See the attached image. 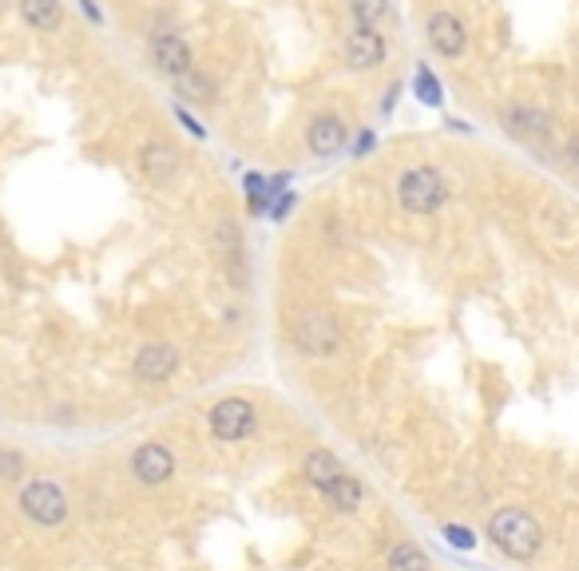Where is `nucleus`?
Returning a JSON list of instances; mask_svg holds the SVG:
<instances>
[{
    "mask_svg": "<svg viewBox=\"0 0 579 571\" xmlns=\"http://www.w3.org/2000/svg\"><path fill=\"white\" fill-rule=\"evenodd\" d=\"M488 536L512 560H532L540 552V540H544L536 516H528L524 508H500L492 516V524H488Z\"/></svg>",
    "mask_w": 579,
    "mask_h": 571,
    "instance_id": "obj_1",
    "label": "nucleus"
},
{
    "mask_svg": "<svg viewBox=\"0 0 579 571\" xmlns=\"http://www.w3.org/2000/svg\"><path fill=\"white\" fill-rule=\"evenodd\" d=\"M397 199L409 215H433L449 203V183L437 167H409L397 183Z\"/></svg>",
    "mask_w": 579,
    "mask_h": 571,
    "instance_id": "obj_2",
    "label": "nucleus"
},
{
    "mask_svg": "<svg viewBox=\"0 0 579 571\" xmlns=\"http://www.w3.org/2000/svg\"><path fill=\"white\" fill-rule=\"evenodd\" d=\"M294 345L310 357H330L338 345H342V334H338V322L326 314V310H306L294 318V330H290Z\"/></svg>",
    "mask_w": 579,
    "mask_h": 571,
    "instance_id": "obj_3",
    "label": "nucleus"
},
{
    "mask_svg": "<svg viewBox=\"0 0 579 571\" xmlns=\"http://www.w3.org/2000/svg\"><path fill=\"white\" fill-rule=\"evenodd\" d=\"M254 425H258V413H254V405L246 397H227V401H219L211 409V433L219 441H227V445L246 441L254 433Z\"/></svg>",
    "mask_w": 579,
    "mask_h": 571,
    "instance_id": "obj_4",
    "label": "nucleus"
},
{
    "mask_svg": "<svg viewBox=\"0 0 579 571\" xmlns=\"http://www.w3.org/2000/svg\"><path fill=\"white\" fill-rule=\"evenodd\" d=\"M20 508H24L28 520L48 524V528L64 524V516H68V500H64V492H60L52 480H36V484H28V488L20 492Z\"/></svg>",
    "mask_w": 579,
    "mask_h": 571,
    "instance_id": "obj_5",
    "label": "nucleus"
},
{
    "mask_svg": "<svg viewBox=\"0 0 579 571\" xmlns=\"http://www.w3.org/2000/svg\"><path fill=\"white\" fill-rule=\"evenodd\" d=\"M342 56H346L349 68L369 72V68H377L385 60V36L377 28H369V24H357L346 36V44H342Z\"/></svg>",
    "mask_w": 579,
    "mask_h": 571,
    "instance_id": "obj_6",
    "label": "nucleus"
},
{
    "mask_svg": "<svg viewBox=\"0 0 579 571\" xmlns=\"http://www.w3.org/2000/svg\"><path fill=\"white\" fill-rule=\"evenodd\" d=\"M175 369H179V349L167 342L143 345L139 357H135V377L143 385H163V381H171Z\"/></svg>",
    "mask_w": 579,
    "mask_h": 571,
    "instance_id": "obj_7",
    "label": "nucleus"
},
{
    "mask_svg": "<svg viewBox=\"0 0 579 571\" xmlns=\"http://www.w3.org/2000/svg\"><path fill=\"white\" fill-rule=\"evenodd\" d=\"M131 472L139 476V484H163V480H171V472H175V457H171L167 445L147 441V445L135 449V457H131Z\"/></svg>",
    "mask_w": 579,
    "mask_h": 571,
    "instance_id": "obj_8",
    "label": "nucleus"
},
{
    "mask_svg": "<svg viewBox=\"0 0 579 571\" xmlns=\"http://www.w3.org/2000/svg\"><path fill=\"white\" fill-rule=\"evenodd\" d=\"M151 56H155V68H159L163 76H171V80H179L183 72H191V68H195L187 40H183V36H175V32L155 36V40H151Z\"/></svg>",
    "mask_w": 579,
    "mask_h": 571,
    "instance_id": "obj_9",
    "label": "nucleus"
},
{
    "mask_svg": "<svg viewBox=\"0 0 579 571\" xmlns=\"http://www.w3.org/2000/svg\"><path fill=\"white\" fill-rule=\"evenodd\" d=\"M425 32H429V44H433L437 56L457 60V56L464 52V24L453 16V12H433Z\"/></svg>",
    "mask_w": 579,
    "mask_h": 571,
    "instance_id": "obj_10",
    "label": "nucleus"
},
{
    "mask_svg": "<svg viewBox=\"0 0 579 571\" xmlns=\"http://www.w3.org/2000/svg\"><path fill=\"white\" fill-rule=\"evenodd\" d=\"M346 139H349V127L338 115H318V119L310 123V131H306V143H310V151H314L318 159L338 155V151L346 147Z\"/></svg>",
    "mask_w": 579,
    "mask_h": 571,
    "instance_id": "obj_11",
    "label": "nucleus"
},
{
    "mask_svg": "<svg viewBox=\"0 0 579 571\" xmlns=\"http://www.w3.org/2000/svg\"><path fill=\"white\" fill-rule=\"evenodd\" d=\"M20 16H24V24H32L36 32H56V28L64 24L60 0H20Z\"/></svg>",
    "mask_w": 579,
    "mask_h": 571,
    "instance_id": "obj_12",
    "label": "nucleus"
},
{
    "mask_svg": "<svg viewBox=\"0 0 579 571\" xmlns=\"http://www.w3.org/2000/svg\"><path fill=\"white\" fill-rule=\"evenodd\" d=\"M139 167L147 171V179L167 183V179L175 175V147H167V143H147V147L139 151Z\"/></svg>",
    "mask_w": 579,
    "mask_h": 571,
    "instance_id": "obj_13",
    "label": "nucleus"
},
{
    "mask_svg": "<svg viewBox=\"0 0 579 571\" xmlns=\"http://www.w3.org/2000/svg\"><path fill=\"white\" fill-rule=\"evenodd\" d=\"M302 472H306V480L314 484V488H330L346 468H342V460L334 457V453H326V449H314L310 457H306V464H302Z\"/></svg>",
    "mask_w": 579,
    "mask_h": 571,
    "instance_id": "obj_14",
    "label": "nucleus"
},
{
    "mask_svg": "<svg viewBox=\"0 0 579 571\" xmlns=\"http://www.w3.org/2000/svg\"><path fill=\"white\" fill-rule=\"evenodd\" d=\"M175 92L183 96V100H191V104H215L219 100V88H215V80L211 76H203V72H183L179 80H175Z\"/></svg>",
    "mask_w": 579,
    "mask_h": 571,
    "instance_id": "obj_15",
    "label": "nucleus"
},
{
    "mask_svg": "<svg viewBox=\"0 0 579 571\" xmlns=\"http://www.w3.org/2000/svg\"><path fill=\"white\" fill-rule=\"evenodd\" d=\"M504 131L508 135H548V115L540 112V108H512V112H504Z\"/></svg>",
    "mask_w": 579,
    "mask_h": 571,
    "instance_id": "obj_16",
    "label": "nucleus"
},
{
    "mask_svg": "<svg viewBox=\"0 0 579 571\" xmlns=\"http://www.w3.org/2000/svg\"><path fill=\"white\" fill-rule=\"evenodd\" d=\"M322 496H326L334 508H342V512H353V508L361 504V484H357L349 472H342V476H338V480H334V484H330Z\"/></svg>",
    "mask_w": 579,
    "mask_h": 571,
    "instance_id": "obj_17",
    "label": "nucleus"
},
{
    "mask_svg": "<svg viewBox=\"0 0 579 571\" xmlns=\"http://www.w3.org/2000/svg\"><path fill=\"white\" fill-rule=\"evenodd\" d=\"M389 571H433V564L417 544H397L389 556Z\"/></svg>",
    "mask_w": 579,
    "mask_h": 571,
    "instance_id": "obj_18",
    "label": "nucleus"
},
{
    "mask_svg": "<svg viewBox=\"0 0 579 571\" xmlns=\"http://www.w3.org/2000/svg\"><path fill=\"white\" fill-rule=\"evenodd\" d=\"M413 92L421 96V104H425V108H437V104H441V84H437V76H433V72H429L425 64L417 68V80H413Z\"/></svg>",
    "mask_w": 579,
    "mask_h": 571,
    "instance_id": "obj_19",
    "label": "nucleus"
},
{
    "mask_svg": "<svg viewBox=\"0 0 579 571\" xmlns=\"http://www.w3.org/2000/svg\"><path fill=\"white\" fill-rule=\"evenodd\" d=\"M385 8H389V0H349L353 20H357V24H369V28L385 16Z\"/></svg>",
    "mask_w": 579,
    "mask_h": 571,
    "instance_id": "obj_20",
    "label": "nucleus"
},
{
    "mask_svg": "<svg viewBox=\"0 0 579 571\" xmlns=\"http://www.w3.org/2000/svg\"><path fill=\"white\" fill-rule=\"evenodd\" d=\"M373 143H377V139H373V131H361V135L353 139V159H365V155L373 151Z\"/></svg>",
    "mask_w": 579,
    "mask_h": 571,
    "instance_id": "obj_21",
    "label": "nucleus"
},
{
    "mask_svg": "<svg viewBox=\"0 0 579 571\" xmlns=\"http://www.w3.org/2000/svg\"><path fill=\"white\" fill-rule=\"evenodd\" d=\"M175 119H179V123H183V127H187V131H195V135H199V139H203V135H207V131H203V127H199V119H195V115L187 112V108H175Z\"/></svg>",
    "mask_w": 579,
    "mask_h": 571,
    "instance_id": "obj_22",
    "label": "nucleus"
},
{
    "mask_svg": "<svg viewBox=\"0 0 579 571\" xmlns=\"http://www.w3.org/2000/svg\"><path fill=\"white\" fill-rule=\"evenodd\" d=\"M290 207H294V191H282V195H278V203H274V219H282Z\"/></svg>",
    "mask_w": 579,
    "mask_h": 571,
    "instance_id": "obj_23",
    "label": "nucleus"
},
{
    "mask_svg": "<svg viewBox=\"0 0 579 571\" xmlns=\"http://www.w3.org/2000/svg\"><path fill=\"white\" fill-rule=\"evenodd\" d=\"M449 536H453V544H457V548H472L468 532H461V528H449Z\"/></svg>",
    "mask_w": 579,
    "mask_h": 571,
    "instance_id": "obj_24",
    "label": "nucleus"
},
{
    "mask_svg": "<svg viewBox=\"0 0 579 571\" xmlns=\"http://www.w3.org/2000/svg\"><path fill=\"white\" fill-rule=\"evenodd\" d=\"M397 96H401V88H393V92H389V96L381 100V112H385V115L393 112V104H397Z\"/></svg>",
    "mask_w": 579,
    "mask_h": 571,
    "instance_id": "obj_25",
    "label": "nucleus"
},
{
    "mask_svg": "<svg viewBox=\"0 0 579 571\" xmlns=\"http://www.w3.org/2000/svg\"><path fill=\"white\" fill-rule=\"evenodd\" d=\"M568 159L579 167V135H572V143H568Z\"/></svg>",
    "mask_w": 579,
    "mask_h": 571,
    "instance_id": "obj_26",
    "label": "nucleus"
},
{
    "mask_svg": "<svg viewBox=\"0 0 579 571\" xmlns=\"http://www.w3.org/2000/svg\"><path fill=\"white\" fill-rule=\"evenodd\" d=\"M80 4H84V12H88L92 20H100V12H96V4H92V0H80Z\"/></svg>",
    "mask_w": 579,
    "mask_h": 571,
    "instance_id": "obj_27",
    "label": "nucleus"
}]
</instances>
